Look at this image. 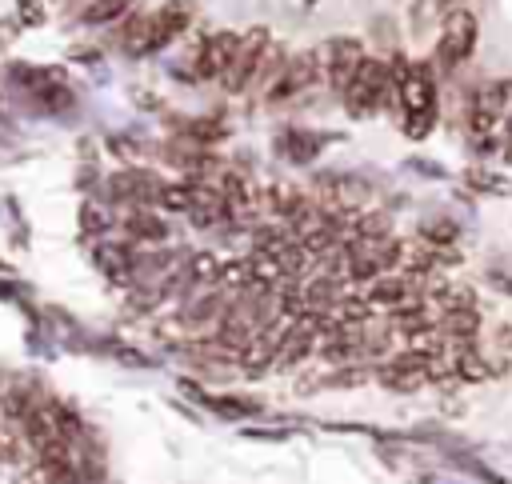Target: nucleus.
I'll return each instance as SVG.
<instances>
[{"label": "nucleus", "instance_id": "7", "mask_svg": "<svg viewBox=\"0 0 512 484\" xmlns=\"http://www.w3.org/2000/svg\"><path fill=\"white\" fill-rule=\"evenodd\" d=\"M316 80H324V76H320V56H316V48H312V52H296V56L284 60L280 76L268 84V100H272V104L292 100V96L308 92Z\"/></svg>", "mask_w": 512, "mask_h": 484}, {"label": "nucleus", "instance_id": "10", "mask_svg": "<svg viewBox=\"0 0 512 484\" xmlns=\"http://www.w3.org/2000/svg\"><path fill=\"white\" fill-rule=\"evenodd\" d=\"M132 8H136V0H84L80 4V24L84 28H104V24L124 20Z\"/></svg>", "mask_w": 512, "mask_h": 484}, {"label": "nucleus", "instance_id": "4", "mask_svg": "<svg viewBox=\"0 0 512 484\" xmlns=\"http://www.w3.org/2000/svg\"><path fill=\"white\" fill-rule=\"evenodd\" d=\"M508 96H512V84H504V80H484V84L472 92V100H468V132L480 140V148H492L488 136H492L496 124L504 120Z\"/></svg>", "mask_w": 512, "mask_h": 484}, {"label": "nucleus", "instance_id": "14", "mask_svg": "<svg viewBox=\"0 0 512 484\" xmlns=\"http://www.w3.org/2000/svg\"><path fill=\"white\" fill-rule=\"evenodd\" d=\"M424 240H432V244H452V240H456V224H448V220L424 224Z\"/></svg>", "mask_w": 512, "mask_h": 484}, {"label": "nucleus", "instance_id": "11", "mask_svg": "<svg viewBox=\"0 0 512 484\" xmlns=\"http://www.w3.org/2000/svg\"><path fill=\"white\" fill-rule=\"evenodd\" d=\"M284 152H288L292 160H312V156L320 152V140H316L312 132H288V136H284Z\"/></svg>", "mask_w": 512, "mask_h": 484}, {"label": "nucleus", "instance_id": "15", "mask_svg": "<svg viewBox=\"0 0 512 484\" xmlns=\"http://www.w3.org/2000/svg\"><path fill=\"white\" fill-rule=\"evenodd\" d=\"M80 220H84V228H88L92 236L108 232V220H104V212H100L96 204H84V208H80Z\"/></svg>", "mask_w": 512, "mask_h": 484}, {"label": "nucleus", "instance_id": "5", "mask_svg": "<svg viewBox=\"0 0 512 484\" xmlns=\"http://www.w3.org/2000/svg\"><path fill=\"white\" fill-rule=\"evenodd\" d=\"M268 44H272L268 28H248V32L236 40L232 64H228V72L220 76L224 92H248V88H252V80H256V68H260V60H264Z\"/></svg>", "mask_w": 512, "mask_h": 484}, {"label": "nucleus", "instance_id": "2", "mask_svg": "<svg viewBox=\"0 0 512 484\" xmlns=\"http://www.w3.org/2000/svg\"><path fill=\"white\" fill-rule=\"evenodd\" d=\"M340 100H344L348 116H356V120L376 116L380 108H396V80H392L388 64L376 56H364L360 68L352 72V80L344 84Z\"/></svg>", "mask_w": 512, "mask_h": 484}, {"label": "nucleus", "instance_id": "8", "mask_svg": "<svg viewBox=\"0 0 512 484\" xmlns=\"http://www.w3.org/2000/svg\"><path fill=\"white\" fill-rule=\"evenodd\" d=\"M188 24H192V4L188 0H168L156 12H148V36H144V52L140 56H152V52L168 48Z\"/></svg>", "mask_w": 512, "mask_h": 484}, {"label": "nucleus", "instance_id": "16", "mask_svg": "<svg viewBox=\"0 0 512 484\" xmlns=\"http://www.w3.org/2000/svg\"><path fill=\"white\" fill-rule=\"evenodd\" d=\"M496 140H500V148H504V160H512V112L500 120V136H496Z\"/></svg>", "mask_w": 512, "mask_h": 484}, {"label": "nucleus", "instance_id": "9", "mask_svg": "<svg viewBox=\"0 0 512 484\" xmlns=\"http://www.w3.org/2000/svg\"><path fill=\"white\" fill-rule=\"evenodd\" d=\"M236 32H212L204 36V44L196 48V80H220L232 64V52H236Z\"/></svg>", "mask_w": 512, "mask_h": 484}, {"label": "nucleus", "instance_id": "6", "mask_svg": "<svg viewBox=\"0 0 512 484\" xmlns=\"http://www.w3.org/2000/svg\"><path fill=\"white\" fill-rule=\"evenodd\" d=\"M316 56H320V76H324L336 92H344V84L352 80V72L360 68V60H364L368 52H364V44H360L356 36H332L324 48H316Z\"/></svg>", "mask_w": 512, "mask_h": 484}, {"label": "nucleus", "instance_id": "17", "mask_svg": "<svg viewBox=\"0 0 512 484\" xmlns=\"http://www.w3.org/2000/svg\"><path fill=\"white\" fill-rule=\"evenodd\" d=\"M432 8H440V12H452V8H468V0H432Z\"/></svg>", "mask_w": 512, "mask_h": 484}, {"label": "nucleus", "instance_id": "12", "mask_svg": "<svg viewBox=\"0 0 512 484\" xmlns=\"http://www.w3.org/2000/svg\"><path fill=\"white\" fill-rule=\"evenodd\" d=\"M44 20H48V12H44L40 0H16V24H24V28H40Z\"/></svg>", "mask_w": 512, "mask_h": 484}, {"label": "nucleus", "instance_id": "13", "mask_svg": "<svg viewBox=\"0 0 512 484\" xmlns=\"http://www.w3.org/2000/svg\"><path fill=\"white\" fill-rule=\"evenodd\" d=\"M128 228H132V236H136V240H160V236H164V228H160L152 216H136Z\"/></svg>", "mask_w": 512, "mask_h": 484}, {"label": "nucleus", "instance_id": "3", "mask_svg": "<svg viewBox=\"0 0 512 484\" xmlns=\"http://www.w3.org/2000/svg\"><path fill=\"white\" fill-rule=\"evenodd\" d=\"M476 40H480V24H476V16H472L468 8L444 12L440 36H436V56H432L436 68H440V72L464 68V64L472 60V52H476Z\"/></svg>", "mask_w": 512, "mask_h": 484}, {"label": "nucleus", "instance_id": "1", "mask_svg": "<svg viewBox=\"0 0 512 484\" xmlns=\"http://www.w3.org/2000/svg\"><path fill=\"white\" fill-rule=\"evenodd\" d=\"M396 112H400V128L408 140H424L436 128L440 92H436L432 60H416L404 68V76L396 80Z\"/></svg>", "mask_w": 512, "mask_h": 484}]
</instances>
